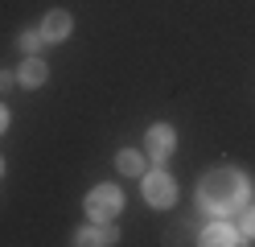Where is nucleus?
<instances>
[{
  "mask_svg": "<svg viewBox=\"0 0 255 247\" xmlns=\"http://www.w3.org/2000/svg\"><path fill=\"white\" fill-rule=\"evenodd\" d=\"M247 202V181L235 169H214L202 177V206L214 214H231Z\"/></svg>",
  "mask_w": 255,
  "mask_h": 247,
  "instance_id": "f257e3e1",
  "label": "nucleus"
},
{
  "mask_svg": "<svg viewBox=\"0 0 255 247\" xmlns=\"http://www.w3.org/2000/svg\"><path fill=\"white\" fill-rule=\"evenodd\" d=\"M120 206H124V198H120V190H116V186H95V190L87 194V210H91V219H95V223L116 219Z\"/></svg>",
  "mask_w": 255,
  "mask_h": 247,
  "instance_id": "f03ea898",
  "label": "nucleus"
},
{
  "mask_svg": "<svg viewBox=\"0 0 255 247\" xmlns=\"http://www.w3.org/2000/svg\"><path fill=\"white\" fill-rule=\"evenodd\" d=\"M144 198H148V206H173L177 186H173V177L165 169H152V173H144Z\"/></svg>",
  "mask_w": 255,
  "mask_h": 247,
  "instance_id": "7ed1b4c3",
  "label": "nucleus"
},
{
  "mask_svg": "<svg viewBox=\"0 0 255 247\" xmlns=\"http://www.w3.org/2000/svg\"><path fill=\"white\" fill-rule=\"evenodd\" d=\"M148 153H152L156 161H165V157L173 153V128H169V124H152V128H148Z\"/></svg>",
  "mask_w": 255,
  "mask_h": 247,
  "instance_id": "20e7f679",
  "label": "nucleus"
},
{
  "mask_svg": "<svg viewBox=\"0 0 255 247\" xmlns=\"http://www.w3.org/2000/svg\"><path fill=\"white\" fill-rule=\"evenodd\" d=\"M70 33V16L62 12V8H54V12H45V21H41V37L45 41H62Z\"/></svg>",
  "mask_w": 255,
  "mask_h": 247,
  "instance_id": "39448f33",
  "label": "nucleus"
},
{
  "mask_svg": "<svg viewBox=\"0 0 255 247\" xmlns=\"http://www.w3.org/2000/svg\"><path fill=\"white\" fill-rule=\"evenodd\" d=\"M202 243L206 247H231V243H239V231L227 227V223H214V227L202 231Z\"/></svg>",
  "mask_w": 255,
  "mask_h": 247,
  "instance_id": "423d86ee",
  "label": "nucleus"
},
{
  "mask_svg": "<svg viewBox=\"0 0 255 247\" xmlns=\"http://www.w3.org/2000/svg\"><path fill=\"white\" fill-rule=\"evenodd\" d=\"M45 74H50V70H45V62H41V58H25V66L17 70V78L25 82V87H41Z\"/></svg>",
  "mask_w": 255,
  "mask_h": 247,
  "instance_id": "0eeeda50",
  "label": "nucleus"
},
{
  "mask_svg": "<svg viewBox=\"0 0 255 247\" xmlns=\"http://www.w3.org/2000/svg\"><path fill=\"white\" fill-rule=\"evenodd\" d=\"M78 243H83V247H95V243H116V231L95 223V227H87V231H78Z\"/></svg>",
  "mask_w": 255,
  "mask_h": 247,
  "instance_id": "6e6552de",
  "label": "nucleus"
},
{
  "mask_svg": "<svg viewBox=\"0 0 255 247\" xmlns=\"http://www.w3.org/2000/svg\"><path fill=\"white\" fill-rule=\"evenodd\" d=\"M120 173H144V161H140V153L124 148V153H120Z\"/></svg>",
  "mask_w": 255,
  "mask_h": 247,
  "instance_id": "1a4fd4ad",
  "label": "nucleus"
},
{
  "mask_svg": "<svg viewBox=\"0 0 255 247\" xmlns=\"http://www.w3.org/2000/svg\"><path fill=\"white\" fill-rule=\"evenodd\" d=\"M41 41H45V37H37V33H21V49H25V54H37Z\"/></svg>",
  "mask_w": 255,
  "mask_h": 247,
  "instance_id": "9d476101",
  "label": "nucleus"
},
{
  "mask_svg": "<svg viewBox=\"0 0 255 247\" xmlns=\"http://www.w3.org/2000/svg\"><path fill=\"white\" fill-rule=\"evenodd\" d=\"M243 235L255 239V206H247V214H243Z\"/></svg>",
  "mask_w": 255,
  "mask_h": 247,
  "instance_id": "9b49d317",
  "label": "nucleus"
},
{
  "mask_svg": "<svg viewBox=\"0 0 255 247\" xmlns=\"http://www.w3.org/2000/svg\"><path fill=\"white\" fill-rule=\"evenodd\" d=\"M4 87H12V74H4V70H0V91H4Z\"/></svg>",
  "mask_w": 255,
  "mask_h": 247,
  "instance_id": "f8f14e48",
  "label": "nucleus"
},
{
  "mask_svg": "<svg viewBox=\"0 0 255 247\" xmlns=\"http://www.w3.org/2000/svg\"><path fill=\"white\" fill-rule=\"evenodd\" d=\"M4 128H8V111L0 107V132H4Z\"/></svg>",
  "mask_w": 255,
  "mask_h": 247,
  "instance_id": "ddd939ff",
  "label": "nucleus"
},
{
  "mask_svg": "<svg viewBox=\"0 0 255 247\" xmlns=\"http://www.w3.org/2000/svg\"><path fill=\"white\" fill-rule=\"evenodd\" d=\"M0 173H4V165H0Z\"/></svg>",
  "mask_w": 255,
  "mask_h": 247,
  "instance_id": "4468645a",
  "label": "nucleus"
}]
</instances>
